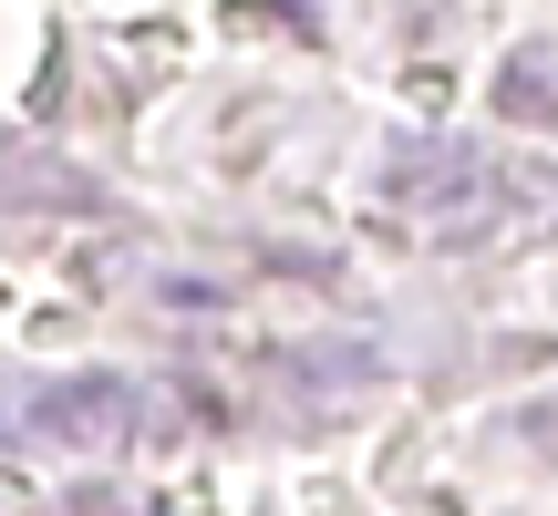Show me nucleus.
<instances>
[{
  "mask_svg": "<svg viewBox=\"0 0 558 516\" xmlns=\"http://www.w3.org/2000/svg\"><path fill=\"white\" fill-rule=\"evenodd\" d=\"M135 414H145V393L114 382V372H73V382H41L32 393V434H52V444H114Z\"/></svg>",
  "mask_w": 558,
  "mask_h": 516,
  "instance_id": "f257e3e1",
  "label": "nucleus"
},
{
  "mask_svg": "<svg viewBox=\"0 0 558 516\" xmlns=\"http://www.w3.org/2000/svg\"><path fill=\"white\" fill-rule=\"evenodd\" d=\"M497 114L558 124V41H518V52L497 62Z\"/></svg>",
  "mask_w": 558,
  "mask_h": 516,
  "instance_id": "f03ea898",
  "label": "nucleus"
}]
</instances>
